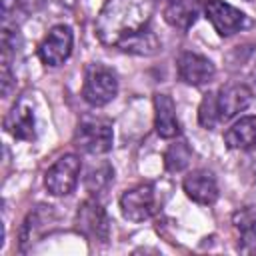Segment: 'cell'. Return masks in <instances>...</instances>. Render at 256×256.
<instances>
[{
    "mask_svg": "<svg viewBox=\"0 0 256 256\" xmlns=\"http://www.w3.org/2000/svg\"><path fill=\"white\" fill-rule=\"evenodd\" d=\"M154 0H106L100 8L94 30L98 40L126 54L154 56L162 42L152 28Z\"/></svg>",
    "mask_w": 256,
    "mask_h": 256,
    "instance_id": "6da1fadb",
    "label": "cell"
},
{
    "mask_svg": "<svg viewBox=\"0 0 256 256\" xmlns=\"http://www.w3.org/2000/svg\"><path fill=\"white\" fill-rule=\"evenodd\" d=\"M114 130L112 122L98 116H86L78 122L74 132V146L86 154H106L112 150Z\"/></svg>",
    "mask_w": 256,
    "mask_h": 256,
    "instance_id": "7a4b0ae2",
    "label": "cell"
},
{
    "mask_svg": "<svg viewBox=\"0 0 256 256\" xmlns=\"http://www.w3.org/2000/svg\"><path fill=\"white\" fill-rule=\"evenodd\" d=\"M118 94V78L114 70L106 68L104 64H88L84 72V84H82V98L94 106H106L110 104Z\"/></svg>",
    "mask_w": 256,
    "mask_h": 256,
    "instance_id": "3957f363",
    "label": "cell"
},
{
    "mask_svg": "<svg viewBox=\"0 0 256 256\" xmlns=\"http://www.w3.org/2000/svg\"><path fill=\"white\" fill-rule=\"evenodd\" d=\"M82 162L76 154H64L60 156L44 174V186L52 196H66L70 194L78 180H80Z\"/></svg>",
    "mask_w": 256,
    "mask_h": 256,
    "instance_id": "277c9868",
    "label": "cell"
},
{
    "mask_svg": "<svg viewBox=\"0 0 256 256\" xmlns=\"http://www.w3.org/2000/svg\"><path fill=\"white\" fill-rule=\"evenodd\" d=\"M74 224H76V230L88 240L106 244L110 238V218L106 210L100 206V202L96 200H84L78 206Z\"/></svg>",
    "mask_w": 256,
    "mask_h": 256,
    "instance_id": "5b68a950",
    "label": "cell"
},
{
    "mask_svg": "<svg viewBox=\"0 0 256 256\" xmlns=\"http://www.w3.org/2000/svg\"><path fill=\"white\" fill-rule=\"evenodd\" d=\"M122 216L130 222H144L156 212V190L150 182H140L120 196Z\"/></svg>",
    "mask_w": 256,
    "mask_h": 256,
    "instance_id": "8992f818",
    "label": "cell"
},
{
    "mask_svg": "<svg viewBox=\"0 0 256 256\" xmlns=\"http://www.w3.org/2000/svg\"><path fill=\"white\" fill-rule=\"evenodd\" d=\"M72 46H74V34L70 26L56 24L48 30L44 40L38 44V58L42 64L56 68L68 60V56L72 54Z\"/></svg>",
    "mask_w": 256,
    "mask_h": 256,
    "instance_id": "52a82bcc",
    "label": "cell"
},
{
    "mask_svg": "<svg viewBox=\"0 0 256 256\" xmlns=\"http://www.w3.org/2000/svg\"><path fill=\"white\" fill-rule=\"evenodd\" d=\"M202 10L204 16L208 18V22L214 26V30L220 36H232L236 32H240L244 26H248L246 14L240 12L238 8L230 6L228 2L222 0H204L202 2Z\"/></svg>",
    "mask_w": 256,
    "mask_h": 256,
    "instance_id": "ba28073f",
    "label": "cell"
},
{
    "mask_svg": "<svg viewBox=\"0 0 256 256\" xmlns=\"http://www.w3.org/2000/svg\"><path fill=\"white\" fill-rule=\"evenodd\" d=\"M176 72L178 78L184 84L190 86H204L214 80L216 76V66L202 54L198 52H180L176 58Z\"/></svg>",
    "mask_w": 256,
    "mask_h": 256,
    "instance_id": "9c48e42d",
    "label": "cell"
},
{
    "mask_svg": "<svg viewBox=\"0 0 256 256\" xmlns=\"http://www.w3.org/2000/svg\"><path fill=\"white\" fill-rule=\"evenodd\" d=\"M226 72L242 84H256V44H238L224 54Z\"/></svg>",
    "mask_w": 256,
    "mask_h": 256,
    "instance_id": "30bf717a",
    "label": "cell"
},
{
    "mask_svg": "<svg viewBox=\"0 0 256 256\" xmlns=\"http://www.w3.org/2000/svg\"><path fill=\"white\" fill-rule=\"evenodd\" d=\"M254 94L252 88L248 84L242 82H232L226 84L218 90L216 94V104H218V114H220V122H226L230 118H234L236 114L244 112L250 102H252Z\"/></svg>",
    "mask_w": 256,
    "mask_h": 256,
    "instance_id": "8fae6325",
    "label": "cell"
},
{
    "mask_svg": "<svg viewBox=\"0 0 256 256\" xmlns=\"http://www.w3.org/2000/svg\"><path fill=\"white\" fill-rule=\"evenodd\" d=\"M182 188L190 200H194L196 204H202V206L214 204L218 198V182H216L214 174L208 170H202V168L192 170L184 178Z\"/></svg>",
    "mask_w": 256,
    "mask_h": 256,
    "instance_id": "7c38bea8",
    "label": "cell"
},
{
    "mask_svg": "<svg viewBox=\"0 0 256 256\" xmlns=\"http://www.w3.org/2000/svg\"><path fill=\"white\" fill-rule=\"evenodd\" d=\"M6 132H10L18 140L32 142L36 138V122H34V110L26 100H20L12 106L4 120Z\"/></svg>",
    "mask_w": 256,
    "mask_h": 256,
    "instance_id": "4fadbf2b",
    "label": "cell"
},
{
    "mask_svg": "<svg viewBox=\"0 0 256 256\" xmlns=\"http://www.w3.org/2000/svg\"><path fill=\"white\" fill-rule=\"evenodd\" d=\"M154 128L164 140L180 134V122L176 116V104L168 94H154Z\"/></svg>",
    "mask_w": 256,
    "mask_h": 256,
    "instance_id": "5bb4252c",
    "label": "cell"
},
{
    "mask_svg": "<svg viewBox=\"0 0 256 256\" xmlns=\"http://www.w3.org/2000/svg\"><path fill=\"white\" fill-rule=\"evenodd\" d=\"M198 0H170L164 8V20L176 30H190L198 18Z\"/></svg>",
    "mask_w": 256,
    "mask_h": 256,
    "instance_id": "9a60e30c",
    "label": "cell"
},
{
    "mask_svg": "<svg viewBox=\"0 0 256 256\" xmlns=\"http://www.w3.org/2000/svg\"><path fill=\"white\" fill-rule=\"evenodd\" d=\"M224 144L230 150H248L256 144V116H242L224 132Z\"/></svg>",
    "mask_w": 256,
    "mask_h": 256,
    "instance_id": "2e32d148",
    "label": "cell"
},
{
    "mask_svg": "<svg viewBox=\"0 0 256 256\" xmlns=\"http://www.w3.org/2000/svg\"><path fill=\"white\" fill-rule=\"evenodd\" d=\"M234 226L240 230L238 250L242 254H256V212L252 208L236 212Z\"/></svg>",
    "mask_w": 256,
    "mask_h": 256,
    "instance_id": "e0dca14e",
    "label": "cell"
},
{
    "mask_svg": "<svg viewBox=\"0 0 256 256\" xmlns=\"http://www.w3.org/2000/svg\"><path fill=\"white\" fill-rule=\"evenodd\" d=\"M192 160V150L188 146V142L178 140L174 144H170L164 152V166L168 172H180L188 166V162Z\"/></svg>",
    "mask_w": 256,
    "mask_h": 256,
    "instance_id": "ac0fdd59",
    "label": "cell"
},
{
    "mask_svg": "<svg viewBox=\"0 0 256 256\" xmlns=\"http://www.w3.org/2000/svg\"><path fill=\"white\" fill-rule=\"evenodd\" d=\"M198 122L206 130H214L220 124V114H218V104H216V94L208 92L204 94L200 106H198Z\"/></svg>",
    "mask_w": 256,
    "mask_h": 256,
    "instance_id": "d6986e66",
    "label": "cell"
},
{
    "mask_svg": "<svg viewBox=\"0 0 256 256\" xmlns=\"http://www.w3.org/2000/svg\"><path fill=\"white\" fill-rule=\"evenodd\" d=\"M48 212H50V206H48V210H34V212L28 214V218L22 224V232H20V248L22 250H26V244L28 242H32V240L38 238L36 230L46 222V214Z\"/></svg>",
    "mask_w": 256,
    "mask_h": 256,
    "instance_id": "ffe728a7",
    "label": "cell"
},
{
    "mask_svg": "<svg viewBox=\"0 0 256 256\" xmlns=\"http://www.w3.org/2000/svg\"><path fill=\"white\" fill-rule=\"evenodd\" d=\"M110 172H114L108 164H102V168H96V172H94V168L90 170V174L86 176V188H88V192H92V194H96V192H100L108 182H110V178H106L104 174H110Z\"/></svg>",
    "mask_w": 256,
    "mask_h": 256,
    "instance_id": "44dd1931",
    "label": "cell"
},
{
    "mask_svg": "<svg viewBox=\"0 0 256 256\" xmlns=\"http://www.w3.org/2000/svg\"><path fill=\"white\" fill-rule=\"evenodd\" d=\"M246 2H254V0H246Z\"/></svg>",
    "mask_w": 256,
    "mask_h": 256,
    "instance_id": "7402d4cb",
    "label": "cell"
},
{
    "mask_svg": "<svg viewBox=\"0 0 256 256\" xmlns=\"http://www.w3.org/2000/svg\"><path fill=\"white\" fill-rule=\"evenodd\" d=\"M254 146H256V144H254Z\"/></svg>",
    "mask_w": 256,
    "mask_h": 256,
    "instance_id": "603a6c76",
    "label": "cell"
}]
</instances>
